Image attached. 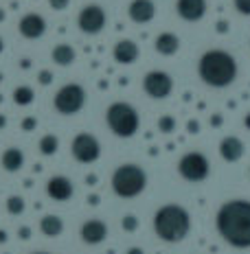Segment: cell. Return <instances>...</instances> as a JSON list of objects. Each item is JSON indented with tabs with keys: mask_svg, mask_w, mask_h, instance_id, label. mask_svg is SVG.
I'll return each mask as SVG.
<instances>
[{
	"mask_svg": "<svg viewBox=\"0 0 250 254\" xmlns=\"http://www.w3.org/2000/svg\"><path fill=\"white\" fill-rule=\"evenodd\" d=\"M215 228L220 237L233 248H250V202L228 199L215 215Z\"/></svg>",
	"mask_w": 250,
	"mask_h": 254,
	"instance_id": "6da1fadb",
	"label": "cell"
},
{
	"mask_svg": "<svg viewBox=\"0 0 250 254\" xmlns=\"http://www.w3.org/2000/svg\"><path fill=\"white\" fill-rule=\"evenodd\" d=\"M198 75L211 88H228L237 79V62L228 51L211 49L200 57Z\"/></svg>",
	"mask_w": 250,
	"mask_h": 254,
	"instance_id": "7a4b0ae2",
	"label": "cell"
},
{
	"mask_svg": "<svg viewBox=\"0 0 250 254\" xmlns=\"http://www.w3.org/2000/svg\"><path fill=\"white\" fill-rule=\"evenodd\" d=\"M154 232L158 239L178 243L191 232V215L180 204H165L154 215Z\"/></svg>",
	"mask_w": 250,
	"mask_h": 254,
	"instance_id": "3957f363",
	"label": "cell"
},
{
	"mask_svg": "<svg viewBox=\"0 0 250 254\" xmlns=\"http://www.w3.org/2000/svg\"><path fill=\"white\" fill-rule=\"evenodd\" d=\"M110 184H112L114 195H119L121 199H134L147 189V173L134 162H125L114 169Z\"/></svg>",
	"mask_w": 250,
	"mask_h": 254,
	"instance_id": "277c9868",
	"label": "cell"
},
{
	"mask_svg": "<svg viewBox=\"0 0 250 254\" xmlns=\"http://www.w3.org/2000/svg\"><path fill=\"white\" fill-rule=\"evenodd\" d=\"M105 125L116 138H132L141 127V116L134 105L125 101H114L105 110Z\"/></svg>",
	"mask_w": 250,
	"mask_h": 254,
	"instance_id": "5b68a950",
	"label": "cell"
},
{
	"mask_svg": "<svg viewBox=\"0 0 250 254\" xmlns=\"http://www.w3.org/2000/svg\"><path fill=\"white\" fill-rule=\"evenodd\" d=\"M86 99H88V94L83 90V86H79V83H64L55 92V97H53V108L62 116H73L83 110Z\"/></svg>",
	"mask_w": 250,
	"mask_h": 254,
	"instance_id": "8992f818",
	"label": "cell"
},
{
	"mask_svg": "<svg viewBox=\"0 0 250 254\" xmlns=\"http://www.w3.org/2000/svg\"><path fill=\"white\" fill-rule=\"evenodd\" d=\"M178 173L187 180V182H204L211 173V165L204 153L189 151L178 160Z\"/></svg>",
	"mask_w": 250,
	"mask_h": 254,
	"instance_id": "52a82bcc",
	"label": "cell"
},
{
	"mask_svg": "<svg viewBox=\"0 0 250 254\" xmlns=\"http://www.w3.org/2000/svg\"><path fill=\"white\" fill-rule=\"evenodd\" d=\"M71 153L82 165H92L101 156V142L97 140V136L88 134V131H79L71 140Z\"/></svg>",
	"mask_w": 250,
	"mask_h": 254,
	"instance_id": "ba28073f",
	"label": "cell"
},
{
	"mask_svg": "<svg viewBox=\"0 0 250 254\" xmlns=\"http://www.w3.org/2000/svg\"><path fill=\"white\" fill-rule=\"evenodd\" d=\"M108 22V13L101 4H86L77 15V26L82 33L86 35H97L105 29Z\"/></svg>",
	"mask_w": 250,
	"mask_h": 254,
	"instance_id": "9c48e42d",
	"label": "cell"
},
{
	"mask_svg": "<svg viewBox=\"0 0 250 254\" xmlns=\"http://www.w3.org/2000/svg\"><path fill=\"white\" fill-rule=\"evenodd\" d=\"M143 90L152 99H167L173 92V79L165 70H150L143 77Z\"/></svg>",
	"mask_w": 250,
	"mask_h": 254,
	"instance_id": "30bf717a",
	"label": "cell"
},
{
	"mask_svg": "<svg viewBox=\"0 0 250 254\" xmlns=\"http://www.w3.org/2000/svg\"><path fill=\"white\" fill-rule=\"evenodd\" d=\"M79 237L88 246H99L108 239V224L103 219H86L79 228Z\"/></svg>",
	"mask_w": 250,
	"mask_h": 254,
	"instance_id": "8fae6325",
	"label": "cell"
},
{
	"mask_svg": "<svg viewBox=\"0 0 250 254\" xmlns=\"http://www.w3.org/2000/svg\"><path fill=\"white\" fill-rule=\"evenodd\" d=\"M20 35L26 40H38L46 33V20L40 13H24L18 22Z\"/></svg>",
	"mask_w": 250,
	"mask_h": 254,
	"instance_id": "7c38bea8",
	"label": "cell"
},
{
	"mask_svg": "<svg viewBox=\"0 0 250 254\" xmlns=\"http://www.w3.org/2000/svg\"><path fill=\"white\" fill-rule=\"evenodd\" d=\"M75 193V187L66 176H53L49 182H46V195L55 202H68Z\"/></svg>",
	"mask_w": 250,
	"mask_h": 254,
	"instance_id": "4fadbf2b",
	"label": "cell"
},
{
	"mask_svg": "<svg viewBox=\"0 0 250 254\" xmlns=\"http://www.w3.org/2000/svg\"><path fill=\"white\" fill-rule=\"evenodd\" d=\"M175 11L187 22H198L206 15V0H175Z\"/></svg>",
	"mask_w": 250,
	"mask_h": 254,
	"instance_id": "5bb4252c",
	"label": "cell"
},
{
	"mask_svg": "<svg viewBox=\"0 0 250 254\" xmlns=\"http://www.w3.org/2000/svg\"><path fill=\"white\" fill-rule=\"evenodd\" d=\"M127 15H130L132 22L147 24L156 15V4H154V0H132L130 7H127Z\"/></svg>",
	"mask_w": 250,
	"mask_h": 254,
	"instance_id": "9a60e30c",
	"label": "cell"
},
{
	"mask_svg": "<svg viewBox=\"0 0 250 254\" xmlns=\"http://www.w3.org/2000/svg\"><path fill=\"white\" fill-rule=\"evenodd\" d=\"M112 57L121 66H130V64H134L141 57V49H138L134 40H119L112 49Z\"/></svg>",
	"mask_w": 250,
	"mask_h": 254,
	"instance_id": "2e32d148",
	"label": "cell"
},
{
	"mask_svg": "<svg viewBox=\"0 0 250 254\" xmlns=\"http://www.w3.org/2000/svg\"><path fill=\"white\" fill-rule=\"evenodd\" d=\"M244 153H246V147H244V142L239 140L237 136H226V138H222V142H220V156L224 158L226 162L242 160Z\"/></svg>",
	"mask_w": 250,
	"mask_h": 254,
	"instance_id": "e0dca14e",
	"label": "cell"
},
{
	"mask_svg": "<svg viewBox=\"0 0 250 254\" xmlns=\"http://www.w3.org/2000/svg\"><path fill=\"white\" fill-rule=\"evenodd\" d=\"M154 46H156V53H161L165 57H171L180 51V38L175 33H171V31H165V33H161L156 38Z\"/></svg>",
	"mask_w": 250,
	"mask_h": 254,
	"instance_id": "ac0fdd59",
	"label": "cell"
},
{
	"mask_svg": "<svg viewBox=\"0 0 250 254\" xmlns=\"http://www.w3.org/2000/svg\"><path fill=\"white\" fill-rule=\"evenodd\" d=\"M0 165H2V169L9 173L20 171L24 165V153L20 151L18 147H9V149H4L2 156H0Z\"/></svg>",
	"mask_w": 250,
	"mask_h": 254,
	"instance_id": "d6986e66",
	"label": "cell"
},
{
	"mask_svg": "<svg viewBox=\"0 0 250 254\" xmlns=\"http://www.w3.org/2000/svg\"><path fill=\"white\" fill-rule=\"evenodd\" d=\"M40 230L44 237H49V239H55V237H60L64 232V221L62 217L57 215H44L40 219Z\"/></svg>",
	"mask_w": 250,
	"mask_h": 254,
	"instance_id": "ffe728a7",
	"label": "cell"
},
{
	"mask_svg": "<svg viewBox=\"0 0 250 254\" xmlns=\"http://www.w3.org/2000/svg\"><path fill=\"white\" fill-rule=\"evenodd\" d=\"M75 57H77V53L75 49H73L71 44H55L53 46V51H51V60L57 64V66H71L73 62H75Z\"/></svg>",
	"mask_w": 250,
	"mask_h": 254,
	"instance_id": "44dd1931",
	"label": "cell"
},
{
	"mask_svg": "<svg viewBox=\"0 0 250 254\" xmlns=\"http://www.w3.org/2000/svg\"><path fill=\"white\" fill-rule=\"evenodd\" d=\"M35 99V92L31 86H18L13 90V103L20 105V108H24V105H31Z\"/></svg>",
	"mask_w": 250,
	"mask_h": 254,
	"instance_id": "7402d4cb",
	"label": "cell"
},
{
	"mask_svg": "<svg viewBox=\"0 0 250 254\" xmlns=\"http://www.w3.org/2000/svg\"><path fill=\"white\" fill-rule=\"evenodd\" d=\"M38 147H40L42 156H53V153L60 149V138H57L55 134H46V136H42L40 138Z\"/></svg>",
	"mask_w": 250,
	"mask_h": 254,
	"instance_id": "603a6c76",
	"label": "cell"
},
{
	"mask_svg": "<svg viewBox=\"0 0 250 254\" xmlns=\"http://www.w3.org/2000/svg\"><path fill=\"white\" fill-rule=\"evenodd\" d=\"M7 213L9 215H22L24 213V199L20 195H9L7 197Z\"/></svg>",
	"mask_w": 250,
	"mask_h": 254,
	"instance_id": "cb8c5ba5",
	"label": "cell"
},
{
	"mask_svg": "<svg viewBox=\"0 0 250 254\" xmlns=\"http://www.w3.org/2000/svg\"><path fill=\"white\" fill-rule=\"evenodd\" d=\"M138 217L136 215H125L123 219H121V228H123L125 232H136L138 230Z\"/></svg>",
	"mask_w": 250,
	"mask_h": 254,
	"instance_id": "d4e9b609",
	"label": "cell"
},
{
	"mask_svg": "<svg viewBox=\"0 0 250 254\" xmlns=\"http://www.w3.org/2000/svg\"><path fill=\"white\" fill-rule=\"evenodd\" d=\"M158 129H161L163 134H171L175 129V119L173 116H161V119H158Z\"/></svg>",
	"mask_w": 250,
	"mask_h": 254,
	"instance_id": "484cf974",
	"label": "cell"
},
{
	"mask_svg": "<svg viewBox=\"0 0 250 254\" xmlns=\"http://www.w3.org/2000/svg\"><path fill=\"white\" fill-rule=\"evenodd\" d=\"M233 4L242 15H250V0H233Z\"/></svg>",
	"mask_w": 250,
	"mask_h": 254,
	"instance_id": "4316f807",
	"label": "cell"
},
{
	"mask_svg": "<svg viewBox=\"0 0 250 254\" xmlns=\"http://www.w3.org/2000/svg\"><path fill=\"white\" fill-rule=\"evenodd\" d=\"M22 129L24 131H33L35 127H38V119H35V116H26V119H22Z\"/></svg>",
	"mask_w": 250,
	"mask_h": 254,
	"instance_id": "83f0119b",
	"label": "cell"
},
{
	"mask_svg": "<svg viewBox=\"0 0 250 254\" xmlns=\"http://www.w3.org/2000/svg\"><path fill=\"white\" fill-rule=\"evenodd\" d=\"M49 4L53 11H64V9L71 4V0H49Z\"/></svg>",
	"mask_w": 250,
	"mask_h": 254,
	"instance_id": "f1b7e54d",
	"label": "cell"
},
{
	"mask_svg": "<svg viewBox=\"0 0 250 254\" xmlns=\"http://www.w3.org/2000/svg\"><path fill=\"white\" fill-rule=\"evenodd\" d=\"M38 81L42 83V86H51L53 83V72L51 70H42L38 75Z\"/></svg>",
	"mask_w": 250,
	"mask_h": 254,
	"instance_id": "f546056e",
	"label": "cell"
},
{
	"mask_svg": "<svg viewBox=\"0 0 250 254\" xmlns=\"http://www.w3.org/2000/svg\"><path fill=\"white\" fill-rule=\"evenodd\" d=\"M18 237H20V239H29V237H31V230L24 226V228H20V230H18Z\"/></svg>",
	"mask_w": 250,
	"mask_h": 254,
	"instance_id": "4dcf8cb0",
	"label": "cell"
},
{
	"mask_svg": "<svg viewBox=\"0 0 250 254\" xmlns=\"http://www.w3.org/2000/svg\"><path fill=\"white\" fill-rule=\"evenodd\" d=\"M211 125H222V116H220V114L211 116Z\"/></svg>",
	"mask_w": 250,
	"mask_h": 254,
	"instance_id": "1f68e13d",
	"label": "cell"
},
{
	"mask_svg": "<svg viewBox=\"0 0 250 254\" xmlns=\"http://www.w3.org/2000/svg\"><path fill=\"white\" fill-rule=\"evenodd\" d=\"M127 254H145V252H143L141 248H136V246H134V248H130V250H127Z\"/></svg>",
	"mask_w": 250,
	"mask_h": 254,
	"instance_id": "d6a6232c",
	"label": "cell"
},
{
	"mask_svg": "<svg viewBox=\"0 0 250 254\" xmlns=\"http://www.w3.org/2000/svg\"><path fill=\"white\" fill-rule=\"evenodd\" d=\"M4 127H7V116L0 114V129H4Z\"/></svg>",
	"mask_w": 250,
	"mask_h": 254,
	"instance_id": "836d02e7",
	"label": "cell"
},
{
	"mask_svg": "<svg viewBox=\"0 0 250 254\" xmlns=\"http://www.w3.org/2000/svg\"><path fill=\"white\" fill-rule=\"evenodd\" d=\"M244 125H246V129H250V112L244 116Z\"/></svg>",
	"mask_w": 250,
	"mask_h": 254,
	"instance_id": "e575fe53",
	"label": "cell"
},
{
	"mask_svg": "<svg viewBox=\"0 0 250 254\" xmlns=\"http://www.w3.org/2000/svg\"><path fill=\"white\" fill-rule=\"evenodd\" d=\"M189 131H198V123H195V121H191L189 123Z\"/></svg>",
	"mask_w": 250,
	"mask_h": 254,
	"instance_id": "d590c367",
	"label": "cell"
},
{
	"mask_svg": "<svg viewBox=\"0 0 250 254\" xmlns=\"http://www.w3.org/2000/svg\"><path fill=\"white\" fill-rule=\"evenodd\" d=\"M4 241H7V232L0 230V243H4Z\"/></svg>",
	"mask_w": 250,
	"mask_h": 254,
	"instance_id": "8d00e7d4",
	"label": "cell"
},
{
	"mask_svg": "<svg viewBox=\"0 0 250 254\" xmlns=\"http://www.w3.org/2000/svg\"><path fill=\"white\" fill-rule=\"evenodd\" d=\"M86 182H88V184H94V182H97V176H88Z\"/></svg>",
	"mask_w": 250,
	"mask_h": 254,
	"instance_id": "74e56055",
	"label": "cell"
},
{
	"mask_svg": "<svg viewBox=\"0 0 250 254\" xmlns=\"http://www.w3.org/2000/svg\"><path fill=\"white\" fill-rule=\"evenodd\" d=\"M20 66H22V68H29L31 62H29V60H22V62H20Z\"/></svg>",
	"mask_w": 250,
	"mask_h": 254,
	"instance_id": "f35d334b",
	"label": "cell"
},
{
	"mask_svg": "<svg viewBox=\"0 0 250 254\" xmlns=\"http://www.w3.org/2000/svg\"><path fill=\"white\" fill-rule=\"evenodd\" d=\"M2 51H4V40L0 38V53H2Z\"/></svg>",
	"mask_w": 250,
	"mask_h": 254,
	"instance_id": "ab89813d",
	"label": "cell"
},
{
	"mask_svg": "<svg viewBox=\"0 0 250 254\" xmlns=\"http://www.w3.org/2000/svg\"><path fill=\"white\" fill-rule=\"evenodd\" d=\"M2 20H4V11H2V9H0V22H2Z\"/></svg>",
	"mask_w": 250,
	"mask_h": 254,
	"instance_id": "60d3db41",
	"label": "cell"
},
{
	"mask_svg": "<svg viewBox=\"0 0 250 254\" xmlns=\"http://www.w3.org/2000/svg\"><path fill=\"white\" fill-rule=\"evenodd\" d=\"M33 254H51V252H33Z\"/></svg>",
	"mask_w": 250,
	"mask_h": 254,
	"instance_id": "b9f144b4",
	"label": "cell"
}]
</instances>
